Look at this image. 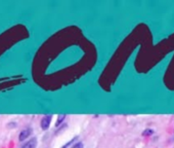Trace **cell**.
<instances>
[{"label":"cell","instance_id":"6da1fadb","mask_svg":"<svg viewBox=\"0 0 174 148\" xmlns=\"http://www.w3.org/2000/svg\"><path fill=\"white\" fill-rule=\"evenodd\" d=\"M51 120H52V115L51 114H47V115H45V116H43L42 119H41V122H40L41 129H42L43 131H46V130L49 129Z\"/></svg>","mask_w":174,"mask_h":148},{"label":"cell","instance_id":"3957f363","mask_svg":"<svg viewBox=\"0 0 174 148\" xmlns=\"http://www.w3.org/2000/svg\"><path fill=\"white\" fill-rule=\"evenodd\" d=\"M37 145H38V140H37V138L34 137L28 140L25 144L22 145L21 148H37Z\"/></svg>","mask_w":174,"mask_h":148},{"label":"cell","instance_id":"277c9868","mask_svg":"<svg viewBox=\"0 0 174 148\" xmlns=\"http://www.w3.org/2000/svg\"><path fill=\"white\" fill-rule=\"evenodd\" d=\"M67 115L66 114H62V115H59V117H57V124H55V126L59 127L62 124V122L64 121L65 119H66Z\"/></svg>","mask_w":174,"mask_h":148},{"label":"cell","instance_id":"8992f818","mask_svg":"<svg viewBox=\"0 0 174 148\" xmlns=\"http://www.w3.org/2000/svg\"><path fill=\"white\" fill-rule=\"evenodd\" d=\"M71 148H84V144L82 142H77L73 145Z\"/></svg>","mask_w":174,"mask_h":148},{"label":"cell","instance_id":"52a82bcc","mask_svg":"<svg viewBox=\"0 0 174 148\" xmlns=\"http://www.w3.org/2000/svg\"><path fill=\"white\" fill-rule=\"evenodd\" d=\"M76 139H78V137H75V138H73V139H72L71 141H70V142H68V143H67V144H65L64 146H62V148H67V147H69L70 145L72 144V143H73V142H75V140H76Z\"/></svg>","mask_w":174,"mask_h":148},{"label":"cell","instance_id":"7a4b0ae2","mask_svg":"<svg viewBox=\"0 0 174 148\" xmlns=\"http://www.w3.org/2000/svg\"><path fill=\"white\" fill-rule=\"evenodd\" d=\"M32 134V129L31 128H27V129H24L22 132L20 133V136H18V141H21V142H23V141L27 140L28 138L31 136Z\"/></svg>","mask_w":174,"mask_h":148},{"label":"cell","instance_id":"5b68a950","mask_svg":"<svg viewBox=\"0 0 174 148\" xmlns=\"http://www.w3.org/2000/svg\"><path fill=\"white\" fill-rule=\"evenodd\" d=\"M153 134H154V130H152V129H147V130H145V131L142 132V136H145V137L152 136Z\"/></svg>","mask_w":174,"mask_h":148}]
</instances>
